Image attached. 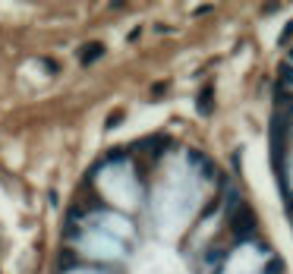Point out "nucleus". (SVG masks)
I'll return each instance as SVG.
<instances>
[{
	"label": "nucleus",
	"mask_w": 293,
	"mask_h": 274,
	"mask_svg": "<svg viewBox=\"0 0 293 274\" xmlns=\"http://www.w3.org/2000/svg\"><path fill=\"white\" fill-rule=\"evenodd\" d=\"M199 111H205V114H211V111H214V101H211V88H205L202 95H199Z\"/></svg>",
	"instance_id": "3"
},
{
	"label": "nucleus",
	"mask_w": 293,
	"mask_h": 274,
	"mask_svg": "<svg viewBox=\"0 0 293 274\" xmlns=\"http://www.w3.org/2000/svg\"><path fill=\"white\" fill-rule=\"evenodd\" d=\"M290 214H293V198H290Z\"/></svg>",
	"instance_id": "8"
},
{
	"label": "nucleus",
	"mask_w": 293,
	"mask_h": 274,
	"mask_svg": "<svg viewBox=\"0 0 293 274\" xmlns=\"http://www.w3.org/2000/svg\"><path fill=\"white\" fill-rule=\"evenodd\" d=\"M284 79H287V82H293V66H284Z\"/></svg>",
	"instance_id": "7"
},
{
	"label": "nucleus",
	"mask_w": 293,
	"mask_h": 274,
	"mask_svg": "<svg viewBox=\"0 0 293 274\" xmlns=\"http://www.w3.org/2000/svg\"><path fill=\"white\" fill-rule=\"evenodd\" d=\"M265 274H284V262L281 259H271L268 268H265Z\"/></svg>",
	"instance_id": "4"
},
{
	"label": "nucleus",
	"mask_w": 293,
	"mask_h": 274,
	"mask_svg": "<svg viewBox=\"0 0 293 274\" xmlns=\"http://www.w3.org/2000/svg\"><path fill=\"white\" fill-rule=\"evenodd\" d=\"M117 123H120V114H111V120H107V130H114Z\"/></svg>",
	"instance_id": "6"
},
{
	"label": "nucleus",
	"mask_w": 293,
	"mask_h": 274,
	"mask_svg": "<svg viewBox=\"0 0 293 274\" xmlns=\"http://www.w3.org/2000/svg\"><path fill=\"white\" fill-rule=\"evenodd\" d=\"M290 38H293V22H290V26H287V29H284V35H281V44H287V41H290Z\"/></svg>",
	"instance_id": "5"
},
{
	"label": "nucleus",
	"mask_w": 293,
	"mask_h": 274,
	"mask_svg": "<svg viewBox=\"0 0 293 274\" xmlns=\"http://www.w3.org/2000/svg\"><path fill=\"white\" fill-rule=\"evenodd\" d=\"M101 54H104V47H101V44H88V47L82 51V63H85V66H88V63H95Z\"/></svg>",
	"instance_id": "2"
},
{
	"label": "nucleus",
	"mask_w": 293,
	"mask_h": 274,
	"mask_svg": "<svg viewBox=\"0 0 293 274\" xmlns=\"http://www.w3.org/2000/svg\"><path fill=\"white\" fill-rule=\"evenodd\" d=\"M230 230H233L236 236L252 233V230H255V211H252V208H246V205H240V208L230 214Z\"/></svg>",
	"instance_id": "1"
}]
</instances>
